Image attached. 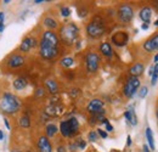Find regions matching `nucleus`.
Returning <instances> with one entry per match:
<instances>
[{
    "label": "nucleus",
    "mask_w": 158,
    "mask_h": 152,
    "mask_svg": "<svg viewBox=\"0 0 158 152\" xmlns=\"http://www.w3.org/2000/svg\"><path fill=\"white\" fill-rule=\"evenodd\" d=\"M21 107V102L19 97L10 93H5L1 101H0V108L4 113L7 114H14L16 113Z\"/></svg>",
    "instance_id": "1"
},
{
    "label": "nucleus",
    "mask_w": 158,
    "mask_h": 152,
    "mask_svg": "<svg viewBox=\"0 0 158 152\" xmlns=\"http://www.w3.org/2000/svg\"><path fill=\"white\" fill-rule=\"evenodd\" d=\"M79 29L74 23H67L64 24L61 31H60V37L62 39V41L67 45H72L77 38H78Z\"/></svg>",
    "instance_id": "2"
},
{
    "label": "nucleus",
    "mask_w": 158,
    "mask_h": 152,
    "mask_svg": "<svg viewBox=\"0 0 158 152\" xmlns=\"http://www.w3.org/2000/svg\"><path fill=\"white\" fill-rule=\"evenodd\" d=\"M79 129V123L77 120V118H69L67 120H63L61 122L60 124V132L63 136L68 137V136H72L78 132Z\"/></svg>",
    "instance_id": "3"
},
{
    "label": "nucleus",
    "mask_w": 158,
    "mask_h": 152,
    "mask_svg": "<svg viewBox=\"0 0 158 152\" xmlns=\"http://www.w3.org/2000/svg\"><path fill=\"white\" fill-rule=\"evenodd\" d=\"M86 33L89 37L91 38H100L101 36H103L105 33V26L102 24L101 21H98V19H94L91 21L88 27H86Z\"/></svg>",
    "instance_id": "4"
},
{
    "label": "nucleus",
    "mask_w": 158,
    "mask_h": 152,
    "mask_svg": "<svg viewBox=\"0 0 158 152\" xmlns=\"http://www.w3.org/2000/svg\"><path fill=\"white\" fill-rule=\"evenodd\" d=\"M59 54V49L57 46H54L49 43H45V41H40V56L45 60H51V58H55Z\"/></svg>",
    "instance_id": "5"
},
{
    "label": "nucleus",
    "mask_w": 158,
    "mask_h": 152,
    "mask_svg": "<svg viewBox=\"0 0 158 152\" xmlns=\"http://www.w3.org/2000/svg\"><path fill=\"white\" fill-rule=\"evenodd\" d=\"M140 87V80L136 77H129L124 88H123V94L127 97H133L134 94L136 93V90Z\"/></svg>",
    "instance_id": "6"
},
{
    "label": "nucleus",
    "mask_w": 158,
    "mask_h": 152,
    "mask_svg": "<svg viewBox=\"0 0 158 152\" xmlns=\"http://www.w3.org/2000/svg\"><path fill=\"white\" fill-rule=\"evenodd\" d=\"M134 17V11L133 7L128 4L120 5L118 9V19L122 23H129Z\"/></svg>",
    "instance_id": "7"
},
{
    "label": "nucleus",
    "mask_w": 158,
    "mask_h": 152,
    "mask_svg": "<svg viewBox=\"0 0 158 152\" xmlns=\"http://www.w3.org/2000/svg\"><path fill=\"white\" fill-rule=\"evenodd\" d=\"M86 70L89 73H95L99 70L100 66V57L96 53H89L85 57Z\"/></svg>",
    "instance_id": "8"
},
{
    "label": "nucleus",
    "mask_w": 158,
    "mask_h": 152,
    "mask_svg": "<svg viewBox=\"0 0 158 152\" xmlns=\"http://www.w3.org/2000/svg\"><path fill=\"white\" fill-rule=\"evenodd\" d=\"M88 111L93 116L95 114H103L105 110H103V101H101L100 99H94L89 102L88 105Z\"/></svg>",
    "instance_id": "9"
},
{
    "label": "nucleus",
    "mask_w": 158,
    "mask_h": 152,
    "mask_svg": "<svg viewBox=\"0 0 158 152\" xmlns=\"http://www.w3.org/2000/svg\"><path fill=\"white\" fill-rule=\"evenodd\" d=\"M143 49L147 53H153V51L158 50V34H155L150 39H147L143 43Z\"/></svg>",
    "instance_id": "10"
},
{
    "label": "nucleus",
    "mask_w": 158,
    "mask_h": 152,
    "mask_svg": "<svg viewBox=\"0 0 158 152\" xmlns=\"http://www.w3.org/2000/svg\"><path fill=\"white\" fill-rule=\"evenodd\" d=\"M41 40L45 41V43H49V44H51L54 46H57L59 45V38H57V36L54 32H51V31L44 32V34L41 37Z\"/></svg>",
    "instance_id": "11"
},
{
    "label": "nucleus",
    "mask_w": 158,
    "mask_h": 152,
    "mask_svg": "<svg viewBox=\"0 0 158 152\" xmlns=\"http://www.w3.org/2000/svg\"><path fill=\"white\" fill-rule=\"evenodd\" d=\"M38 149L39 152H52V147L50 141L48 140L46 136H40L38 140Z\"/></svg>",
    "instance_id": "12"
},
{
    "label": "nucleus",
    "mask_w": 158,
    "mask_h": 152,
    "mask_svg": "<svg viewBox=\"0 0 158 152\" xmlns=\"http://www.w3.org/2000/svg\"><path fill=\"white\" fill-rule=\"evenodd\" d=\"M37 45V40L34 38H26L22 43H21L20 50L23 53H28L32 48H34Z\"/></svg>",
    "instance_id": "13"
},
{
    "label": "nucleus",
    "mask_w": 158,
    "mask_h": 152,
    "mask_svg": "<svg viewBox=\"0 0 158 152\" xmlns=\"http://www.w3.org/2000/svg\"><path fill=\"white\" fill-rule=\"evenodd\" d=\"M24 63V58L21 56V55H14L9 58L7 61V66L10 68H17V67H21L22 65Z\"/></svg>",
    "instance_id": "14"
},
{
    "label": "nucleus",
    "mask_w": 158,
    "mask_h": 152,
    "mask_svg": "<svg viewBox=\"0 0 158 152\" xmlns=\"http://www.w3.org/2000/svg\"><path fill=\"white\" fill-rule=\"evenodd\" d=\"M112 41H113L114 45H117V46H123V45H125L127 41H128V36H127L124 32H118V33H116V34L112 37Z\"/></svg>",
    "instance_id": "15"
},
{
    "label": "nucleus",
    "mask_w": 158,
    "mask_h": 152,
    "mask_svg": "<svg viewBox=\"0 0 158 152\" xmlns=\"http://www.w3.org/2000/svg\"><path fill=\"white\" fill-rule=\"evenodd\" d=\"M143 70H145V66L142 63H135L134 66L130 67L129 72H130L131 77H136L138 78L139 76H141L143 73Z\"/></svg>",
    "instance_id": "16"
},
{
    "label": "nucleus",
    "mask_w": 158,
    "mask_h": 152,
    "mask_svg": "<svg viewBox=\"0 0 158 152\" xmlns=\"http://www.w3.org/2000/svg\"><path fill=\"white\" fill-rule=\"evenodd\" d=\"M140 19H142L145 23H148L150 19H151V16H152V10L150 7H143L140 10V14H139Z\"/></svg>",
    "instance_id": "17"
},
{
    "label": "nucleus",
    "mask_w": 158,
    "mask_h": 152,
    "mask_svg": "<svg viewBox=\"0 0 158 152\" xmlns=\"http://www.w3.org/2000/svg\"><path fill=\"white\" fill-rule=\"evenodd\" d=\"M45 85H46V88H48V90H49L50 94H57V91H59V85H57V83H56L55 80H52V79H46V80H45Z\"/></svg>",
    "instance_id": "18"
},
{
    "label": "nucleus",
    "mask_w": 158,
    "mask_h": 152,
    "mask_svg": "<svg viewBox=\"0 0 158 152\" xmlns=\"http://www.w3.org/2000/svg\"><path fill=\"white\" fill-rule=\"evenodd\" d=\"M100 51L102 53V55L107 57H111L113 55V50H112V46L110 43H102L100 45Z\"/></svg>",
    "instance_id": "19"
},
{
    "label": "nucleus",
    "mask_w": 158,
    "mask_h": 152,
    "mask_svg": "<svg viewBox=\"0 0 158 152\" xmlns=\"http://www.w3.org/2000/svg\"><path fill=\"white\" fill-rule=\"evenodd\" d=\"M27 84H28L27 79L23 78V77H20V78H17V79L14 80V84L12 85H14V88L16 90H22V89H24L27 87Z\"/></svg>",
    "instance_id": "20"
},
{
    "label": "nucleus",
    "mask_w": 158,
    "mask_h": 152,
    "mask_svg": "<svg viewBox=\"0 0 158 152\" xmlns=\"http://www.w3.org/2000/svg\"><path fill=\"white\" fill-rule=\"evenodd\" d=\"M124 116H125L127 120L130 122L131 125H136V124H138V118H136V114H135L133 108H130L129 111H127V112L124 113Z\"/></svg>",
    "instance_id": "21"
},
{
    "label": "nucleus",
    "mask_w": 158,
    "mask_h": 152,
    "mask_svg": "<svg viewBox=\"0 0 158 152\" xmlns=\"http://www.w3.org/2000/svg\"><path fill=\"white\" fill-rule=\"evenodd\" d=\"M45 132H46V135H48L49 137H52L55 134L57 133V127H56L55 124L50 123V124H48V125H46V128H45Z\"/></svg>",
    "instance_id": "22"
},
{
    "label": "nucleus",
    "mask_w": 158,
    "mask_h": 152,
    "mask_svg": "<svg viewBox=\"0 0 158 152\" xmlns=\"http://www.w3.org/2000/svg\"><path fill=\"white\" fill-rule=\"evenodd\" d=\"M61 110V107L59 106H56V105H50V106H48L46 107V110H45V112L46 114H49V116H56V114L59 113V111Z\"/></svg>",
    "instance_id": "23"
},
{
    "label": "nucleus",
    "mask_w": 158,
    "mask_h": 152,
    "mask_svg": "<svg viewBox=\"0 0 158 152\" xmlns=\"http://www.w3.org/2000/svg\"><path fill=\"white\" fill-rule=\"evenodd\" d=\"M44 24L48 28H50V29H55L57 27V22L54 19H51V17H46V19H44Z\"/></svg>",
    "instance_id": "24"
},
{
    "label": "nucleus",
    "mask_w": 158,
    "mask_h": 152,
    "mask_svg": "<svg viewBox=\"0 0 158 152\" xmlns=\"http://www.w3.org/2000/svg\"><path fill=\"white\" fill-rule=\"evenodd\" d=\"M146 137H147V141H148V145L152 150H155V142H153V135H152V130L150 128L146 129Z\"/></svg>",
    "instance_id": "25"
},
{
    "label": "nucleus",
    "mask_w": 158,
    "mask_h": 152,
    "mask_svg": "<svg viewBox=\"0 0 158 152\" xmlns=\"http://www.w3.org/2000/svg\"><path fill=\"white\" fill-rule=\"evenodd\" d=\"M73 63H74V60H73L72 57H64V58L61 60V65H62L63 67H66V68L73 66Z\"/></svg>",
    "instance_id": "26"
},
{
    "label": "nucleus",
    "mask_w": 158,
    "mask_h": 152,
    "mask_svg": "<svg viewBox=\"0 0 158 152\" xmlns=\"http://www.w3.org/2000/svg\"><path fill=\"white\" fill-rule=\"evenodd\" d=\"M20 125L22 128H29L31 127V120L27 116H22L20 118Z\"/></svg>",
    "instance_id": "27"
},
{
    "label": "nucleus",
    "mask_w": 158,
    "mask_h": 152,
    "mask_svg": "<svg viewBox=\"0 0 158 152\" xmlns=\"http://www.w3.org/2000/svg\"><path fill=\"white\" fill-rule=\"evenodd\" d=\"M158 79V63L153 67V73H152V80H151V84L152 85H156Z\"/></svg>",
    "instance_id": "28"
},
{
    "label": "nucleus",
    "mask_w": 158,
    "mask_h": 152,
    "mask_svg": "<svg viewBox=\"0 0 158 152\" xmlns=\"http://www.w3.org/2000/svg\"><path fill=\"white\" fill-rule=\"evenodd\" d=\"M61 15H62V16H64V17H68V16L71 15V9H69V7L63 6V7L61 9Z\"/></svg>",
    "instance_id": "29"
},
{
    "label": "nucleus",
    "mask_w": 158,
    "mask_h": 152,
    "mask_svg": "<svg viewBox=\"0 0 158 152\" xmlns=\"http://www.w3.org/2000/svg\"><path fill=\"white\" fill-rule=\"evenodd\" d=\"M98 132H90L89 135H88V137H89V140L90 141H96L98 140Z\"/></svg>",
    "instance_id": "30"
},
{
    "label": "nucleus",
    "mask_w": 158,
    "mask_h": 152,
    "mask_svg": "<svg viewBox=\"0 0 158 152\" xmlns=\"http://www.w3.org/2000/svg\"><path fill=\"white\" fill-rule=\"evenodd\" d=\"M102 123H103V124H106V129H107V132H112V130H113V127L108 123V120H107L106 118L102 120Z\"/></svg>",
    "instance_id": "31"
},
{
    "label": "nucleus",
    "mask_w": 158,
    "mask_h": 152,
    "mask_svg": "<svg viewBox=\"0 0 158 152\" xmlns=\"http://www.w3.org/2000/svg\"><path fill=\"white\" fill-rule=\"evenodd\" d=\"M147 88L146 87H143V88H141V90H140V97H145V96L147 95Z\"/></svg>",
    "instance_id": "32"
},
{
    "label": "nucleus",
    "mask_w": 158,
    "mask_h": 152,
    "mask_svg": "<svg viewBox=\"0 0 158 152\" xmlns=\"http://www.w3.org/2000/svg\"><path fill=\"white\" fill-rule=\"evenodd\" d=\"M44 94H45V93H44V89H43V88H38V89H37V91H35V95L38 96V97L44 96Z\"/></svg>",
    "instance_id": "33"
},
{
    "label": "nucleus",
    "mask_w": 158,
    "mask_h": 152,
    "mask_svg": "<svg viewBox=\"0 0 158 152\" xmlns=\"http://www.w3.org/2000/svg\"><path fill=\"white\" fill-rule=\"evenodd\" d=\"M98 134H99L101 137H103V139L107 137V133H106L105 130H102V129H98Z\"/></svg>",
    "instance_id": "34"
},
{
    "label": "nucleus",
    "mask_w": 158,
    "mask_h": 152,
    "mask_svg": "<svg viewBox=\"0 0 158 152\" xmlns=\"http://www.w3.org/2000/svg\"><path fill=\"white\" fill-rule=\"evenodd\" d=\"M72 91H73V93H71V95H72V96H76V95H78V94H79L78 89H76V90H72Z\"/></svg>",
    "instance_id": "35"
},
{
    "label": "nucleus",
    "mask_w": 158,
    "mask_h": 152,
    "mask_svg": "<svg viewBox=\"0 0 158 152\" xmlns=\"http://www.w3.org/2000/svg\"><path fill=\"white\" fill-rule=\"evenodd\" d=\"M127 140H128V141H127V145H128V146H130V145H131V137H130V136H128V137H127Z\"/></svg>",
    "instance_id": "36"
},
{
    "label": "nucleus",
    "mask_w": 158,
    "mask_h": 152,
    "mask_svg": "<svg viewBox=\"0 0 158 152\" xmlns=\"http://www.w3.org/2000/svg\"><path fill=\"white\" fill-rule=\"evenodd\" d=\"M79 147H80V149H84V147H85V142H84V141H80V142H79Z\"/></svg>",
    "instance_id": "37"
},
{
    "label": "nucleus",
    "mask_w": 158,
    "mask_h": 152,
    "mask_svg": "<svg viewBox=\"0 0 158 152\" xmlns=\"http://www.w3.org/2000/svg\"><path fill=\"white\" fill-rule=\"evenodd\" d=\"M2 31H4V21L0 22V32H2Z\"/></svg>",
    "instance_id": "38"
},
{
    "label": "nucleus",
    "mask_w": 158,
    "mask_h": 152,
    "mask_svg": "<svg viewBox=\"0 0 158 152\" xmlns=\"http://www.w3.org/2000/svg\"><path fill=\"white\" fill-rule=\"evenodd\" d=\"M4 21V12H0V22Z\"/></svg>",
    "instance_id": "39"
},
{
    "label": "nucleus",
    "mask_w": 158,
    "mask_h": 152,
    "mask_svg": "<svg viewBox=\"0 0 158 152\" xmlns=\"http://www.w3.org/2000/svg\"><path fill=\"white\" fill-rule=\"evenodd\" d=\"M57 152H64V147L60 146V147H59V151H57Z\"/></svg>",
    "instance_id": "40"
},
{
    "label": "nucleus",
    "mask_w": 158,
    "mask_h": 152,
    "mask_svg": "<svg viewBox=\"0 0 158 152\" xmlns=\"http://www.w3.org/2000/svg\"><path fill=\"white\" fill-rule=\"evenodd\" d=\"M141 28H142V29H147V28H148V26L145 23V24H142V27H141Z\"/></svg>",
    "instance_id": "41"
},
{
    "label": "nucleus",
    "mask_w": 158,
    "mask_h": 152,
    "mask_svg": "<svg viewBox=\"0 0 158 152\" xmlns=\"http://www.w3.org/2000/svg\"><path fill=\"white\" fill-rule=\"evenodd\" d=\"M143 152H150V150H148L147 146H143Z\"/></svg>",
    "instance_id": "42"
},
{
    "label": "nucleus",
    "mask_w": 158,
    "mask_h": 152,
    "mask_svg": "<svg viewBox=\"0 0 158 152\" xmlns=\"http://www.w3.org/2000/svg\"><path fill=\"white\" fill-rule=\"evenodd\" d=\"M2 139H4V133L0 130V140H2Z\"/></svg>",
    "instance_id": "43"
},
{
    "label": "nucleus",
    "mask_w": 158,
    "mask_h": 152,
    "mask_svg": "<svg viewBox=\"0 0 158 152\" xmlns=\"http://www.w3.org/2000/svg\"><path fill=\"white\" fill-rule=\"evenodd\" d=\"M4 120H5V124H6V127H7V128H10V125H9V122H7V119H4Z\"/></svg>",
    "instance_id": "44"
},
{
    "label": "nucleus",
    "mask_w": 158,
    "mask_h": 152,
    "mask_svg": "<svg viewBox=\"0 0 158 152\" xmlns=\"http://www.w3.org/2000/svg\"><path fill=\"white\" fill-rule=\"evenodd\" d=\"M34 2H35V4H40V2H43V0H35Z\"/></svg>",
    "instance_id": "45"
},
{
    "label": "nucleus",
    "mask_w": 158,
    "mask_h": 152,
    "mask_svg": "<svg viewBox=\"0 0 158 152\" xmlns=\"http://www.w3.org/2000/svg\"><path fill=\"white\" fill-rule=\"evenodd\" d=\"M155 62H158V55L155 56Z\"/></svg>",
    "instance_id": "46"
},
{
    "label": "nucleus",
    "mask_w": 158,
    "mask_h": 152,
    "mask_svg": "<svg viewBox=\"0 0 158 152\" xmlns=\"http://www.w3.org/2000/svg\"><path fill=\"white\" fill-rule=\"evenodd\" d=\"M155 24H156V26H158V19H157V21L155 22Z\"/></svg>",
    "instance_id": "47"
},
{
    "label": "nucleus",
    "mask_w": 158,
    "mask_h": 152,
    "mask_svg": "<svg viewBox=\"0 0 158 152\" xmlns=\"http://www.w3.org/2000/svg\"><path fill=\"white\" fill-rule=\"evenodd\" d=\"M157 7H158V2H157Z\"/></svg>",
    "instance_id": "48"
},
{
    "label": "nucleus",
    "mask_w": 158,
    "mask_h": 152,
    "mask_svg": "<svg viewBox=\"0 0 158 152\" xmlns=\"http://www.w3.org/2000/svg\"><path fill=\"white\" fill-rule=\"evenodd\" d=\"M157 117H158V112H157Z\"/></svg>",
    "instance_id": "49"
},
{
    "label": "nucleus",
    "mask_w": 158,
    "mask_h": 152,
    "mask_svg": "<svg viewBox=\"0 0 158 152\" xmlns=\"http://www.w3.org/2000/svg\"><path fill=\"white\" fill-rule=\"evenodd\" d=\"M27 152H31V151H27Z\"/></svg>",
    "instance_id": "50"
}]
</instances>
